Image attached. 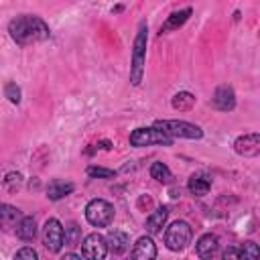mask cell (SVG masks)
<instances>
[{
	"instance_id": "cell-1",
	"label": "cell",
	"mask_w": 260,
	"mask_h": 260,
	"mask_svg": "<svg viewBox=\"0 0 260 260\" xmlns=\"http://www.w3.org/2000/svg\"><path fill=\"white\" fill-rule=\"evenodd\" d=\"M8 35L16 45L26 47V45H32V43L49 41L51 39V28L37 14H20V16H16L8 22Z\"/></svg>"
},
{
	"instance_id": "cell-2",
	"label": "cell",
	"mask_w": 260,
	"mask_h": 260,
	"mask_svg": "<svg viewBox=\"0 0 260 260\" xmlns=\"http://www.w3.org/2000/svg\"><path fill=\"white\" fill-rule=\"evenodd\" d=\"M146 45H148V22L140 20L134 43H132V55H130V83L132 85L142 83L144 63H146Z\"/></svg>"
},
{
	"instance_id": "cell-3",
	"label": "cell",
	"mask_w": 260,
	"mask_h": 260,
	"mask_svg": "<svg viewBox=\"0 0 260 260\" xmlns=\"http://www.w3.org/2000/svg\"><path fill=\"white\" fill-rule=\"evenodd\" d=\"M160 132H165L171 138H185V140H199L203 138V130L197 124L185 122V120H154L152 124Z\"/></svg>"
},
{
	"instance_id": "cell-4",
	"label": "cell",
	"mask_w": 260,
	"mask_h": 260,
	"mask_svg": "<svg viewBox=\"0 0 260 260\" xmlns=\"http://www.w3.org/2000/svg\"><path fill=\"white\" fill-rule=\"evenodd\" d=\"M191 238H193V230H191V225H189L187 221H183V219L173 221V223L165 230V236H162L165 246H167L171 252H181V250H185V248L191 244Z\"/></svg>"
},
{
	"instance_id": "cell-5",
	"label": "cell",
	"mask_w": 260,
	"mask_h": 260,
	"mask_svg": "<svg viewBox=\"0 0 260 260\" xmlns=\"http://www.w3.org/2000/svg\"><path fill=\"white\" fill-rule=\"evenodd\" d=\"M130 144L136 146V148H142V146H171L175 138L167 136L165 132H160L158 128L154 126H140L136 130L130 132Z\"/></svg>"
},
{
	"instance_id": "cell-6",
	"label": "cell",
	"mask_w": 260,
	"mask_h": 260,
	"mask_svg": "<svg viewBox=\"0 0 260 260\" xmlns=\"http://www.w3.org/2000/svg\"><path fill=\"white\" fill-rule=\"evenodd\" d=\"M85 219L93 228H108L114 221V205L106 199H91L85 205Z\"/></svg>"
},
{
	"instance_id": "cell-7",
	"label": "cell",
	"mask_w": 260,
	"mask_h": 260,
	"mask_svg": "<svg viewBox=\"0 0 260 260\" xmlns=\"http://www.w3.org/2000/svg\"><path fill=\"white\" fill-rule=\"evenodd\" d=\"M43 246L53 252L59 254L63 248V225L57 217H49L43 225Z\"/></svg>"
},
{
	"instance_id": "cell-8",
	"label": "cell",
	"mask_w": 260,
	"mask_h": 260,
	"mask_svg": "<svg viewBox=\"0 0 260 260\" xmlns=\"http://www.w3.org/2000/svg\"><path fill=\"white\" fill-rule=\"evenodd\" d=\"M79 246H81V256H83V258H89V260H102V258L108 256V244H106V238H104L102 234H98V232L87 234Z\"/></svg>"
},
{
	"instance_id": "cell-9",
	"label": "cell",
	"mask_w": 260,
	"mask_h": 260,
	"mask_svg": "<svg viewBox=\"0 0 260 260\" xmlns=\"http://www.w3.org/2000/svg\"><path fill=\"white\" fill-rule=\"evenodd\" d=\"M234 150L236 154L240 156H258L260 152V134L258 132H248V134H242L234 140Z\"/></svg>"
},
{
	"instance_id": "cell-10",
	"label": "cell",
	"mask_w": 260,
	"mask_h": 260,
	"mask_svg": "<svg viewBox=\"0 0 260 260\" xmlns=\"http://www.w3.org/2000/svg\"><path fill=\"white\" fill-rule=\"evenodd\" d=\"M209 104L219 112H232L236 108V91H234V87L232 85H217Z\"/></svg>"
},
{
	"instance_id": "cell-11",
	"label": "cell",
	"mask_w": 260,
	"mask_h": 260,
	"mask_svg": "<svg viewBox=\"0 0 260 260\" xmlns=\"http://www.w3.org/2000/svg\"><path fill=\"white\" fill-rule=\"evenodd\" d=\"M22 219V211L10 203H0V230L6 234H14L18 221Z\"/></svg>"
},
{
	"instance_id": "cell-12",
	"label": "cell",
	"mask_w": 260,
	"mask_h": 260,
	"mask_svg": "<svg viewBox=\"0 0 260 260\" xmlns=\"http://www.w3.org/2000/svg\"><path fill=\"white\" fill-rule=\"evenodd\" d=\"M130 256L136 260H152L156 258V244L150 236H142L136 240V244L130 250Z\"/></svg>"
},
{
	"instance_id": "cell-13",
	"label": "cell",
	"mask_w": 260,
	"mask_h": 260,
	"mask_svg": "<svg viewBox=\"0 0 260 260\" xmlns=\"http://www.w3.org/2000/svg\"><path fill=\"white\" fill-rule=\"evenodd\" d=\"M106 244H108V252L120 256V254L128 252V248H130V236L126 232H120V230H110L108 236H106Z\"/></svg>"
},
{
	"instance_id": "cell-14",
	"label": "cell",
	"mask_w": 260,
	"mask_h": 260,
	"mask_svg": "<svg viewBox=\"0 0 260 260\" xmlns=\"http://www.w3.org/2000/svg\"><path fill=\"white\" fill-rule=\"evenodd\" d=\"M187 189H189L191 195L203 197V195H207L209 189H211V177L205 175V173H193V175L189 177V181H187Z\"/></svg>"
},
{
	"instance_id": "cell-15",
	"label": "cell",
	"mask_w": 260,
	"mask_h": 260,
	"mask_svg": "<svg viewBox=\"0 0 260 260\" xmlns=\"http://www.w3.org/2000/svg\"><path fill=\"white\" fill-rule=\"evenodd\" d=\"M167 217H169V209H167L165 205L156 207V209L146 217V221H144V230H146L150 236L160 234L162 228H165V223H167Z\"/></svg>"
},
{
	"instance_id": "cell-16",
	"label": "cell",
	"mask_w": 260,
	"mask_h": 260,
	"mask_svg": "<svg viewBox=\"0 0 260 260\" xmlns=\"http://www.w3.org/2000/svg\"><path fill=\"white\" fill-rule=\"evenodd\" d=\"M217 248H219V240L215 234H203L195 244V252L199 258H213L217 254Z\"/></svg>"
},
{
	"instance_id": "cell-17",
	"label": "cell",
	"mask_w": 260,
	"mask_h": 260,
	"mask_svg": "<svg viewBox=\"0 0 260 260\" xmlns=\"http://www.w3.org/2000/svg\"><path fill=\"white\" fill-rule=\"evenodd\" d=\"M39 230H37V221L32 215H22V219L18 221L16 230H14V236L22 242H32L37 238Z\"/></svg>"
},
{
	"instance_id": "cell-18",
	"label": "cell",
	"mask_w": 260,
	"mask_h": 260,
	"mask_svg": "<svg viewBox=\"0 0 260 260\" xmlns=\"http://www.w3.org/2000/svg\"><path fill=\"white\" fill-rule=\"evenodd\" d=\"M73 189H75L73 183L61 181V179H53V181H49V185H47V197H49L51 201H59V199L71 195Z\"/></svg>"
},
{
	"instance_id": "cell-19",
	"label": "cell",
	"mask_w": 260,
	"mask_h": 260,
	"mask_svg": "<svg viewBox=\"0 0 260 260\" xmlns=\"http://www.w3.org/2000/svg\"><path fill=\"white\" fill-rule=\"evenodd\" d=\"M191 12H193L191 8H183V10H177V12H173L171 16H167V20L160 24V35H167V32H171V30L181 28V26L189 20Z\"/></svg>"
},
{
	"instance_id": "cell-20",
	"label": "cell",
	"mask_w": 260,
	"mask_h": 260,
	"mask_svg": "<svg viewBox=\"0 0 260 260\" xmlns=\"http://www.w3.org/2000/svg\"><path fill=\"white\" fill-rule=\"evenodd\" d=\"M193 104H195V95H193L191 91H179V93H175L173 100H171V106H173L175 110H179V112L191 110Z\"/></svg>"
},
{
	"instance_id": "cell-21",
	"label": "cell",
	"mask_w": 260,
	"mask_h": 260,
	"mask_svg": "<svg viewBox=\"0 0 260 260\" xmlns=\"http://www.w3.org/2000/svg\"><path fill=\"white\" fill-rule=\"evenodd\" d=\"M81 244V230L75 221H69L63 228V246H79Z\"/></svg>"
},
{
	"instance_id": "cell-22",
	"label": "cell",
	"mask_w": 260,
	"mask_h": 260,
	"mask_svg": "<svg viewBox=\"0 0 260 260\" xmlns=\"http://www.w3.org/2000/svg\"><path fill=\"white\" fill-rule=\"evenodd\" d=\"M150 177H152L154 181H158V183H165V185L173 181L171 169H169L165 162H160V160H156V162L150 165Z\"/></svg>"
},
{
	"instance_id": "cell-23",
	"label": "cell",
	"mask_w": 260,
	"mask_h": 260,
	"mask_svg": "<svg viewBox=\"0 0 260 260\" xmlns=\"http://www.w3.org/2000/svg\"><path fill=\"white\" fill-rule=\"evenodd\" d=\"M4 98H6L10 104L18 106V104H20V100H22V89H20V85H16L14 81L6 83V85H4Z\"/></svg>"
},
{
	"instance_id": "cell-24",
	"label": "cell",
	"mask_w": 260,
	"mask_h": 260,
	"mask_svg": "<svg viewBox=\"0 0 260 260\" xmlns=\"http://www.w3.org/2000/svg\"><path fill=\"white\" fill-rule=\"evenodd\" d=\"M85 175H87V177H91V179H114V177H116V171L106 169V167L89 165V167L85 169Z\"/></svg>"
},
{
	"instance_id": "cell-25",
	"label": "cell",
	"mask_w": 260,
	"mask_h": 260,
	"mask_svg": "<svg viewBox=\"0 0 260 260\" xmlns=\"http://www.w3.org/2000/svg\"><path fill=\"white\" fill-rule=\"evenodd\" d=\"M14 258H16V260H37V258H39V254H37V250H35V248L24 246V248H20V250H16V252H14Z\"/></svg>"
},
{
	"instance_id": "cell-26",
	"label": "cell",
	"mask_w": 260,
	"mask_h": 260,
	"mask_svg": "<svg viewBox=\"0 0 260 260\" xmlns=\"http://www.w3.org/2000/svg\"><path fill=\"white\" fill-rule=\"evenodd\" d=\"M240 252H242V258H258L260 256V250H258V246L254 242H244Z\"/></svg>"
},
{
	"instance_id": "cell-27",
	"label": "cell",
	"mask_w": 260,
	"mask_h": 260,
	"mask_svg": "<svg viewBox=\"0 0 260 260\" xmlns=\"http://www.w3.org/2000/svg\"><path fill=\"white\" fill-rule=\"evenodd\" d=\"M225 260L228 258H242V252H240V248H234V246H230V248H225L223 250V254H221Z\"/></svg>"
},
{
	"instance_id": "cell-28",
	"label": "cell",
	"mask_w": 260,
	"mask_h": 260,
	"mask_svg": "<svg viewBox=\"0 0 260 260\" xmlns=\"http://www.w3.org/2000/svg\"><path fill=\"white\" fill-rule=\"evenodd\" d=\"M81 254H75V252H65L63 254V260H79Z\"/></svg>"
}]
</instances>
